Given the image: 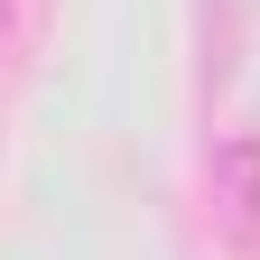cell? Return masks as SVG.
I'll use <instances>...</instances> for the list:
<instances>
[{"label": "cell", "mask_w": 260, "mask_h": 260, "mask_svg": "<svg viewBox=\"0 0 260 260\" xmlns=\"http://www.w3.org/2000/svg\"><path fill=\"white\" fill-rule=\"evenodd\" d=\"M214 205L233 223V242H260V140L251 130L214 149Z\"/></svg>", "instance_id": "6da1fadb"}]
</instances>
